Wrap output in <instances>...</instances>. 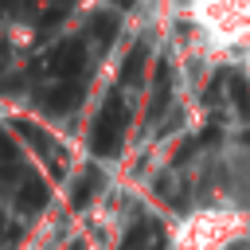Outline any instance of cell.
Masks as SVG:
<instances>
[{"mask_svg":"<svg viewBox=\"0 0 250 250\" xmlns=\"http://www.w3.org/2000/svg\"><path fill=\"white\" fill-rule=\"evenodd\" d=\"M20 250H43V238H31V242H23Z\"/></svg>","mask_w":250,"mask_h":250,"instance_id":"obj_3","label":"cell"},{"mask_svg":"<svg viewBox=\"0 0 250 250\" xmlns=\"http://www.w3.org/2000/svg\"><path fill=\"white\" fill-rule=\"evenodd\" d=\"M242 238H250V211L234 203H207L172 223L168 250H234Z\"/></svg>","mask_w":250,"mask_h":250,"instance_id":"obj_2","label":"cell"},{"mask_svg":"<svg viewBox=\"0 0 250 250\" xmlns=\"http://www.w3.org/2000/svg\"><path fill=\"white\" fill-rule=\"evenodd\" d=\"M188 23L219 62H238L250 51V0H188Z\"/></svg>","mask_w":250,"mask_h":250,"instance_id":"obj_1","label":"cell"}]
</instances>
